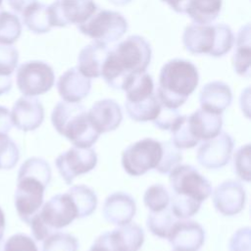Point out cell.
<instances>
[{
	"mask_svg": "<svg viewBox=\"0 0 251 251\" xmlns=\"http://www.w3.org/2000/svg\"><path fill=\"white\" fill-rule=\"evenodd\" d=\"M151 57L149 42L140 35H130L109 50L101 76L110 87L124 89L131 76L146 71Z\"/></svg>",
	"mask_w": 251,
	"mask_h": 251,
	"instance_id": "6da1fadb",
	"label": "cell"
},
{
	"mask_svg": "<svg viewBox=\"0 0 251 251\" xmlns=\"http://www.w3.org/2000/svg\"><path fill=\"white\" fill-rule=\"evenodd\" d=\"M198 82V70L190 61L173 59L161 69L156 95L165 107L177 109L185 103Z\"/></svg>",
	"mask_w": 251,
	"mask_h": 251,
	"instance_id": "7a4b0ae2",
	"label": "cell"
},
{
	"mask_svg": "<svg viewBox=\"0 0 251 251\" xmlns=\"http://www.w3.org/2000/svg\"><path fill=\"white\" fill-rule=\"evenodd\" d=\"M51 122L57 132L74 146L91 147L100 135L92 126L85 107L78 102H58L52 111Z\"/></svg>",
	"mask_w": 251,
	"mask_h": 251,
	"instance_id": "3957f363",
	"label": "cell"
},
{
	"mask_svg": "<svg viewBox=\"0 0 251 251\" xmlns=\"http://www.w3.org/2000/svg\"><path fill=\"white\" fill-rule=\"evenodd\" d=\"M182 43L185 50L191 54L222 57L230 51L234 35L226 24L192 23L184 28Z\"/></svg>",
	"mask_w": 251,
	"mask_h": 251,
	"instance_id": "277c9868",
	"label": "cell"
},
{
	"mask_svg": "<svg viewBox=\"0 0 251 251\" xmlns=\"http://www.w3.org/2000/svg\"><path fill=\"white\" fill-rule=\"evenodd\" d=\"M77 219V211L71 196L66 192L51 197L31 218L28 225L32 236L42 241L58 229L69 226Z\"/></svg>",
	"mask_w": 251,
	"mask_h": 251,
	"instance_id": "5b68a950",
	"label": "cell"
},
{
	"mask_svg": "<svg viewBox=\"0 0 251 251\" xmlns=\"http://www.w3.org/2000/svg\"><path fill=\"white\" fill-rule=\"evenodd\" d=\"M172 197L201 203L212 194L211 182L192 165H177L170 173Z\"/></svg>",
	"mask_w": 251,
	"mask_h": 251,
	"instance_id": "8992f818",
	"label": "cell"
},
{
	"mask_svg": "<svg viewBox=\"0 0 251 251\" xmlns=\"http://www.w3.org/2000/svg\"><path fill=\"white\" fill-rule=\"evenodd\" d=\"M76 26L82 34L107 45L119 40L126 32L128 24L119 12L97 10L84 23Z\"/></svg>",
	"mask_w": 251,
	"mask_h": 251,
	"instance_id": "52a82bcc",
	"label": "cell"
},
{
	"mask_svg": "<svg viewBox=\"0 0 251 251\" xmlns=\"http://www.w3.org/2000/svg\"><path fill=\"white\" fill-rule=\"evenodd\" d=\"M162 156V144L153 138H143L128 145L122 154V166L132 176L156 169Z\"/></svg>",
	"mask_w": 251,
	"mask_h": 251,
	"instance_id": "ba28073f",
	"label": "cell"
},
{
	"mask_svg": "<svg viewBox=\"0 0 251 251\" xmlns=\"http://www.w3.org/2000/svg\"><path fill=\"white\" fill-rule=\"evenodd\" d=\"M52 67L43 61H28L17 69L16 82L25 96H37L48 92L54 85Z\"/></svg>",
	"mask_w": 251,
	"mask_h": 251,
	"instance_id": "9c48e42d",
	"label": "cell"
},
{
	"mask_svg": "<svg viewBox=\"0 0 251 251\" xmlns=\"http://www.w3.org/2000/svg\"><path fill=\"white\" fill-rule=\"evenodd\" d=\"M47 186L48 184L35 176L18 175L15 207L20 219L25 224L28 225L43 205L44 191Z\"/></svg>",
	"mask_w": 251,
	"mask_h": 251,
	"instance_id": "30bf717a",
	"label": "cell"
},
{
	"mask_svg": "<svg viewBox=\"0 0 251 251\" xmlns=\"http://www.w3.org/2000/svg\"><path fill=\"white\" fill-rule=\"evenodd\" d=\"M97 164V154L90 147L73 146L61 153L55 160V166L67 184L74 179L93 170Z\"/></svg>",
	"mask_w": 251,
	"mask_h": 251,
	"instance_id": "8fae6325",
	"label": "cell"
},
{
	"mask_svg": "<svg viewBox=\"0 0 251 251\" xmlns=\"http://www.w3.org/2000/svg\"><path fill=\"white\" fill-rule=\"evenodd\" d=\"M48 8L52 27L80 25L98 10L93 0H56Z\"/></svg>",
	"mask_w": 251,
	"mask_h": 251,
	"instance_id": "7c38bea8",
	"label": "cell"
},
{
	"mask_svg": "<svg viewBox=\"0 0 251 251\" xmlns=\"http://www.w3.org/2000/svg\"><path fill=\"white\" fill-rule=\"evenodd\" d=\"M144 242V231L136 224L119 226L101 233L93 242L104 251H138Z\"/></svg>",
	"mask_w": 251,
	"mask_h": 251,
	"instance_id": "4fadbf2b",
	"label": "cell"
},
{
	"mask_svg": "<svg viewBox=\"0 0 251 251\" xmlns=\"http://www.w3.org/2000/svg\"><path fill=\"white\" fill-rule=\"evenodd\" d=\"M234 142L227 132H220L217 136L204 140L197 150L198 163L211 170L226 166L231 157Z\"/></svg>",
	"mask_w": 251,
	"mask_h": 251,
	"instance_id": "5bb4252c",
	"label": "cell"
},
{
	"mask_svg": "<svg viewBox=\"0 0 251 251\" xmlns=\"http://www.w3.org/2000/svg\"><path fill=\"white\" fill-rule=\"evenodd\" d=\"M215 209L224 216H234L245 206L246 192L243 185L236 180L228 179L220 183L212 195Z\"/></svg>",
	"mask_w": 251,
	"mask_h": 251,
	"instance_id": "9a60e30c",
	"label": "cell"
},
{
	"mask_svg": "<svg viewBox=\"0 0 251 251\" xmlns=\"http://www.w3.org/2000/svg\"><path fill=\"white\" fill-rule=\"evenodd\" d=\"M13 126L27 132L38 128L44 120V108L35 96H22L15 103L11 112Z\"/></svg>",
	"mask_w": 251,
	"mask_h": 251,
	"instance_id": "2e32d148",
	"label": "cell"
},
{
	"mask_svg": "<svg viewBox=\"0 0 251 251\" xmlns=\"http://www.w3.org/2000/svg\"><path fill=\"white\" fill-rule=\"evenodd\" d=\"M167 238L175 251H198L205 241V230L197 222L178 219Z\"/></svg>",
	"mask_w": 251,
	"mask_h": 251,
	"instance_id": "e0dca14e",
	"label": "cell"
},
{
	"mask_svg": "<svg viewBox=\"0 0 251 251\" xmlns=\"http://www.w3.org/2000/svg\"><path fill=\"white\" fill-rule=\"evenodd\" d=\"M87 115L92 126L100 134L115 130L123 120L121 106L113 99L96 101L87 112Z\"/></svg>",
	"mask_w": 251,
	"mask_h": 251,
	"instance_id": "ac0fdd59",
	"label": "cell"
},
{
	"mask_svg": "<svg viewBox=\"0 0 251 251\" xmlns=\"http://www.w3.org/2000/svg\"><path fill=\"white\" fill-rule=\"evenodd\" d=\"M136 212V203L129 194L118 191L110 194L104 201L102 214L104 219L115 226L130 223Z\"/></svg>",
	"mask_w": 251,
	"mask_h": 251,
	"instance_id": "d6986e66",
	"label": "cell"
},
{
	"mask_svg": "<svg viewBox=\"0 0 251 251\" xmlns=\"http://www.w3.org/2000/svg\"><path fill=\"white\" fill-rule=\"evenodd\" d=\"M90 89V78L83 75L75 67L66 71L57 81L58 93L67 102H79L89 94Z\"/></svg>",
	"mask_w": 251,
	"mask_h": 251,
	"instance_id": "ffe728a7",
	"label": "cell"
},
{
	"mask_svg": "<svg viewBox=\"0 0 251 251\" xmlns=\"http://www.w3.org/2000/svg\"><path fill=\"white\" fill-rule=\"evenodd\" d=\"M231 101L230 87L220 80L206 83L199 93L201 108L216 114H222L231 104Z\"/></svg>",
	"mask_w": 251,
	"mask_h": 251,
	"instance_id": "44dd1931",
	"label": "cell"
},
{
	"mask_svg": "<svg viewBox=\"0 0 251 251\" xmlns=\"http://www.w3.org/2000/svg\"><path fill=\"white\" fill-rule=\"evenodd\" d=\"M109 49L106 44L94 41L83 47L77 56V69L85 76L99 77L108 57Z\"/></svg>",
	"mask_w": 251,
	"mask_h": 251,
	"instance_id": "7402d4cb",
	"label": "cell"
},
{
	"mask_svg": "<svg viewBox=\"0 0 251 251\" xmlns=\"http://www.w3.org/2000/svg\"><path fill=\"white\" fill-rule=\"evenodd\" d=\"M189 129L198 140H207L217 136L223 126L222 114L209 112L202 108L187 116Z\"/></svg>",
	"mask_w": 251,
	"mask_h": 251,
	"instance_id": "603a6c76",
	"label": "cell"
},
{
	"mask_svg": "<svg viewBox=\"0 0 251 251\" xmlns=\"http://www.w3.org/2000/svg\"><path fill=\"white\" fill-rule=\"evenodd\" d=\"M250 25L246 24L238 31L235 50L231 58L234 72L245 77L250 75L251 45H250Z\"/></svg>",
	"mask_w": 251,
	"mask_h": 251,
	"instance_id": "cb8c5ba5",
	"label": "cell"
},
{
	"mask_svg": "<svg viewBox=\"0 0 251 251\" xmlns=\"http://www.w3.org/2000/svg\"><path fill=\"white\" fill-rule=\"evenodd\" d=\"M22 15L25 25L33 33H46L52 27L49 8L43 3L35 1Z\"/></svg>",
	"mask_w": 251,
	"mask_h": 251,
	"instance_id": "d4e9b609",
	"label": "cell"
},
{
	"mask_svg": "<svg viewBox=\"0 0 251 251\" xmlns=\"http://www.w3.org/2000/svg\"><path fill=\"white\" fill-rule=\"evenodd\" d=\"M223 0H188L185 14L196 24H211L220 15Z\"/></svg>",
	"mask_w": 251,
	"mask_h": 251,
	"instance_id": "484cf974",
	"label": "cell"
},
{
	"mask_svg": "<svg viewBox=\"0 0 251 251\" xmlns=\"http://www.w3.org/2000/svg\"><path fill=\"white\" fill-rule=\"evenodd\" d=\"M126 111L127 116L135 122H148L153 121L159 114L161 109V102L157 95L153 93L149 97L136 101L125 102Z\"/></svg>",
	"mask_w": 251,
	"mask_h": 251,
	"instance_id": "4316f807",
	"label": "cell"
},
{
	"mask_svg": "<svg viewBox=\"0 0 251 251\" xmlns=\"http://www.w3.org/2000/svg\"><path fill=\"white\" fill-rule=\"evenodd\" d=\"M67 193L75 205L77 219L88 217L95 211L98 203L97 195L90 187L84 184H77L72 186Z\"/></svg>",
	"mask_w": 251,
	"mask_h": 251,
	"instance_id": "83f0119b",
	"label": "cell"
},
{
	"mask_svg": "<svg viewBox=\"0 0 251 251\" xmlns=\"http://www.w3.org/2000/svg\"><path fill=\"white\" fill-rule=\"evenodd\" d=\"M127 102H136L145 99L154 93L153 78L147 73L136 74L131 76L124 89Z\"/></svg>",
	"mask_w": 251,
	"mask_h": 251,
	"instance_id": "f1b7e54d",
	"label": "cell"
},
{
	"mask_svg": "<svg viewBox=\"0 0 251 251\" xmlns=\"http://www.w3.org/2000/svg\"><path fill=\"white\" fill-rule=\"evenodd\" d=\"M177 220L171 209L167 207L158 212H151L147 217L146 226L152 234L161 238H167Z\"/></svg>",
	"mask_w": 251,
	"mask_h": 251,
	"instance_id": "f546056e",
	"label": "cell"
},
{
	"mask_svg": "<svg viewBox=\"0 0 251 251\" xmlns=\"http://www.w3.org/2000/svg\"><path fill=\"white\" fill-rule=\"evenodd\" d=\"M22 33V24L18 16L0 11V43L12 45Z\"/></svg>",
	"mask_w": 251,
	"mask_h": 251,
	"instance_id": "4dcf8cb0",
	"label": "cell"
},
{
	"mask_svg": "<svg viewBox=\"0 0 251 251\" xmlns=\"http://www.w3.org/2000/svg\"><path fill=\"white\" fill-rule=\"evenodd\" d=\"M170 131L172 134L171 141L179 149L192 148L199 143L189 129L187 116L180 115Z\"/></svg>",
	"mask_w": 251,
	"mask_h": 251,
	"instance_id": "1f68e13d",
	"label": "cell"
},
{
	"mask_svg": "<svg viewBox=\"0 0 251 251\" xmlns=\"http://www.w3.org/2000/svg\"><path fill=\"white\" fill-rule=\"evenodd\" d=\"M170 193L161 183L149 186L143 196L144 205L151 212H158L166 209L170 204Z\"/></svg>",
	"mask_w": 251,
	"mask_h": 251,
	"instance_id": "d6a6232c",
	"label": "cell"
},
{
	"mask_svg": "<svg viewBox=\"0 0 251 251\" xmlns=\"http://www.w3.org/2000/svg\"><path fill=\"white\" fill-rule=\"evenodd\" d=\"M77 239L65 232L56 231L44 239L41 251H77Z\"/></svg>",
	"mask_w": 251,
	"mask_h": 251,
	"instance_id": "836d02e7",
	"label": "cell"
},
{
	"mask_svg": "<svg viewBox=\"0 0 251 251\" xmlns=\"http://www.w3.org/2000/svg\"><path fill=\"white\" fill-rule=\"evenodd\" d=\"M162 144V156L161 160L155 169L158 173L167 175L175 167L179 165L182 161V154L179 148H177L171 140L161 142Z\"/></svg>",
	"mask_w": 251,
	"mask_h": 251,
	"instance_id": "e575fe53",
	"label": "cell"
},
{
	"mask_svg": "<svg viewBox=\"0 0 251 251\" xmlns=\"http://www.w3.org/2000/svg\"><path fill=\"white\" fill-rule=\"evenodd\" d=\"M20 159V150L8 134H0V170H11Z\"/></svg>",
	"mask_w": 251,
	"mask_h": 251,
	"instance_id": "d590c367",
	"label": "cell"
},
{
	"mask_svg": "<svg viewBox=\"0 0 251 251\" xmlns=\"http://www.w3.org/2000/svg\"><path fill=\"white\" fill-rule=\"evenodd\" d=\"M233 171L244 181H250V144L242 145L233 156Z\"/></svg>",
	"mask_w": 251,
	"mask_h": 251,
	"instance_id": "8d00e7d4",
	"label": "cell"
},
{
	"mask_svg": "<svg viewBox=\"0 0 251 251\" xmlns=\"http://www.w3.org/2000/svg\"><path fill=\"white\" fill-rule=\"evenodd\" d=\"M19 62V51L9 44L0 43V75H11Z\"/></svg>",
	"mask_w": 251,
	"mask_h": 251,
	"instance_id": "74e56055",
	"label": "cell"
},
{
	"mask_svg": "<svg viewBox=\"0 0 251 251\" xmlns=\"http://www.w3.org/2000/svg\"><path fill=\"white\" fill-rule=\"evenodd\" d=\"M3 251H38V248L30 236L19 232L6 240Z\"/></svg>",
	"mask_w": 251,
	"mask_h": 251,
	"instance_id": "f35d334b",
	"label": "cell"
},
{
	"mask_svg": "<svg viewBox=\"0 0 251 251\" xmlns=\"http://www.w3.org/2000/svg\"><path fill=\"white\" fill-rule=\"evenodd\" d=\"M180 114L176 109L168 108L161 104V109L158 116L153 120V124L156 127L162 130H170Z\"/></svg>",
	"mask_w": 251,
	"mask_h": 251,
	"instance_id": "ab89813d",
	"label": "cell"
},
{
	"mask_svg": "<svg viewBox=\"0 0 251 251\" xmlns=\"http://www.w3.org/2000/svg\"><path fill=\"white\" fill-rule=\"evenodd\" d=\"M251 230L249 226L237 229L229 239V251H250V238Z\"/></svg>",
	"mask_w": 251,
	"mask_h": 251,
	"instance_id": "60d3db41",
	"label": "cell"
},
{
	"mask_svg": "<svg viewBox=\"0 0 251 251\" xmlns=\"http://www.w3.org/2000/svg\"><path fill=\"white\" fill-rule=\"evenodd\" d=\"M12 126L11 112L8 108L0 105V134H8Z\"/></svg>",
	"mask_w": 251,
	"mask_h": 251,
	"instance_id": "b9f144b4",
	"label": "cell"
},
{
	"mask_svg": "<svg viewBox=\"0 0 251 251\" xmlns=\"http://www.w3.org/2000/svg\"><path fill=\"white\" fill-rule=\"evenodd\" d=\"M36 0H7L10 8L17 14H23Z\"/></svg>",
	"mask_w": 251,
	"mask_h": 251,
	"instance_id": "7bdbcfd3",
	"label": "cell"
},
{
	"mask_svg": "<svg viewBox=\"0 0 251 251\" xmlns=\"http://www.w3.org/2000/svg\"><path fill=\"white\" fill-rule=\"evenodd\" d=\"M167 3L175 12L179 14H185L188 0H162Z\"/></svg>",
	"mask_w": 251,
	"mask_h": 251,
	"instance_id": "ee69618b",
	"label": "cell"
},
{
	"mask_svg": "<svg viewBox=\"0 0 251 251\" xmlns=\"http://www.w3.org/2000/svg\"><path fill=\"white\" fill-rule=\"evenodd\" d=\"M12 77L11 75H0V96L6 94L12 88Z\"/></svg>",
	"mask_w": 251,
	"mask_h": 251,
	"instance_id": "f6af8a7d",
	"label": "cell"
},
{
	"mask_svg": "<svg viewBox=\"0 0 251 251\" xmlns=\"http://www.w3.org/2000/svg\"><path fill=\"white\" fill-rule=\"evenodd\" d=\"M6 228V219H5V214L2 210V208L0 207V241L3 238L4 235V231Z\"/></svg>",
	"mask_w": 251,
	"mask_h": 251,
	"instance_id": "bcb514c9",
	"label": "cell"
},
{
	"mask_svg": "<svg viewBox=\"0 0 251 251\" xmlns=\"http://www.w3.org/2000/svg\"><path fill=\"white\" fill-rule=\"evenodd\" d=\"M109 2H111L112 4L117 5V6H124V5H126L129 2H131V0H109Z\"/></svg>",
	"mask_w": 251,
	"mask_h": 251,
	"instance_id": "7dc6e473",
	"label": "cell"
},
{
	"mask_svg": "<svg viewBox=\"0 0 251 251\" xmlns=\"http://www.w3.org/2000/svg\"><path fill=\"white\" fill-rule=\"evenodd\" d=\"M89 251H104V250H103L102 248L98 247L97 245L92 244V245H91V247H90V249H89Z\"/></svg>",
	"mask_w": 251,
	"mask_h": 251,
	"instance_id": "c3c4849f",
	"label": "cell"
},
{
	"mask_svg": "<svg viewBox=\"0 0 251 251\" xmlns=\"http://www.w3.org/2000/svg\"><path fill=\"white\" fill-rule=\"evenodd\" d=\"M2 3H3V0H0V7L2 6Z\"/></svg>",
	"mask_w": 251,
	"mask_h": 251,
	"instance_id": "681fc988",
	"label": "cell"
},
{
	"mask_svg": "<svg viewBox=\"0 0 251 251\" xmlns=\"http://www.w3.org/2000/svg\"><path fill=\"white\" fill-rule=\"evenodd\" d=\"M174 251H175V250H174Z\"/></svg>",
	"mask_w": 251,
	"mask_h": 251,
	"instance_id": "f907efd6",
	"label": "cell"
}]
</instances>
